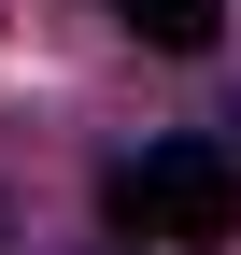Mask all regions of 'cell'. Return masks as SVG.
<instances>
[{
	"mask_svg": "<svg viewBox=\"0 0 241 255\" xmlns=\"http://www.w3.org/2000/svg\"><path fill=\"white\" fill-rule=\"evenodd\" d=\"M114 227L128 241H227L241 227V156L227 142H142L128 170H114Z\"/></svg>",
	"mask_w": 241,
	"mask_h": 255,
	"instance_id": "cell-1",
	"label": "cell"
},
{
	"mask_svg": "<svg viewBox=\"0 0 241 255\" xmlns=\"http://www.w3.org/2000/svg\"><path fill=\"white\" fill-rule=\"evenodd\" d=\"M114 14H128V28H142L156 57H199V43H213V14H227V0H114Z\"/></svg>",
	"mask_w": 241,
	"mask_h": 255,
	"instance_id": "cell-2",
	"label": "cell"
}]
</instances>
